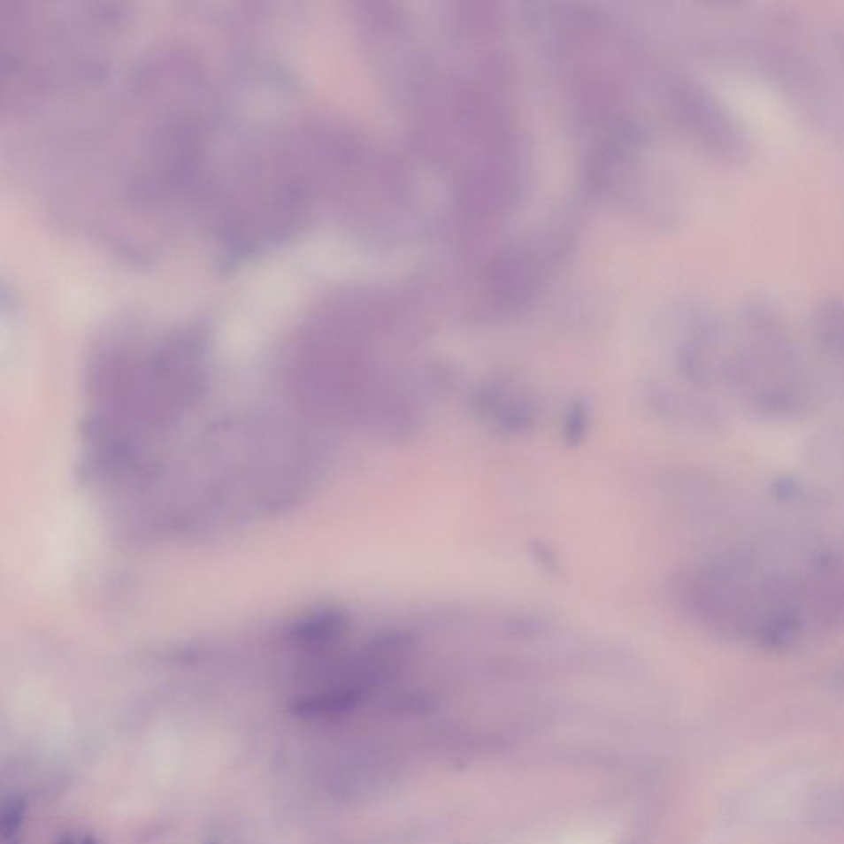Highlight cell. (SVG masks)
I'll use <instances>...</instances> for the list:
<instances>
[{
  "label": "cell",
  "mask_w": 844,
  "mask_h": 844,
  "mask_svg": "<svg viewBox=\"0 0 844 844\" xmlns=\"http://www.w3.org/2000/svg\"><path fill=\"white\" fill-rule=\"evenodd\" d=\"M589 419L591 412L584 404H576L572 410H569L566 418V426H564V437L567 444L578 446L580 441L586 437V433L589 429Z\"/></svg>",
  "instance_id": "1"
},
{
  "label": "cell",
  "mask_w": 844,
  "mask_h": 844,
  "mask_svg": "<svg viewBox=\"0 0 844 844\" xmlns=\"http://www.w3.org/2000/svg\"><path fill=\"white\" fill-rule=\"evenodd\" d=\"M838 683H840L841 687H844V671H841V673H840V676H838Z\"/></svg>",
  "instance_id": "2"
}]
</instances>
